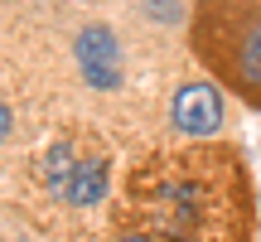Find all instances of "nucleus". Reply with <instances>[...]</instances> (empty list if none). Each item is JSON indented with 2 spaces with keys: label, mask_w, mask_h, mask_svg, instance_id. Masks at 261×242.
Listing matches in <instances>:
<instances>
[{
  "label": "nucleus",
  "mask_w": 261,
  "mask_h": 242,
  "mask_svg": "<svg viewBox=\"0 0 261 242\" xmlns=\"http://www.w3.org/2000/svg\"><path fill=\"white\" fill-rule=\"evenodd\" d=\"M73 58L83 68V78L92 87H102V92H112L121 83V49H116V34L107 25H87L73 39Z\"/></svg>",
  "instance_id": "1"
},
{
  "label": "nucleus",
  "mask_w": 261,
  "mask_h": 242,
  "mask_svg": "<svg viewBox=\"0 0 261 242\" xmlns=\"http://www.w3.org/2000/svg\"><path fill=\"white\" fill-rule=\"evenodd\" d=\"M68 175H73V150H68V146H54V150H48V184L63 194Z\"/></svg>",
  "instance_id": "5"
},
{
  "label": "nucleus",
  "mask_w": 261,
  "mask_h": 242,
  "mask_svg": "<svg viewBox=\"0 0 261 242\" xmlns=\"http://www.w3.org/2000/svg\"><path fill=\"white\" fill-rule=\"evenodd\" d=\"M5 136H10V107L0 102V140H5Z\"/></svg>",
  "instance_id": "6"
},
{
  "label": "nucleus",
  "mask_w": 261,
  "mask_h": 242,
  "mask_svg": "<svg viewBox=\"0 0 261 242\" xmlns=\"http://www.w3.org/2000/svg\"><path fill=\"white\" fill-rule=\"evenodd\" d=\"M121 242H145V237H121Z\"/></svg>",
  "instance_id": "7"
},
{
  "label": "nucleus",
  "mask_w": 261,
  "mask_h": 242,
  "mask_svg": "<svg viewBox=\"0 0 261 242\" xmlns=\"http://www.w3.org/2000/svg\"><path fill=\"white\" fill-rule=\"evenodd\" d=\"M102 194H107V165H102V160H83V165H73V175H68V184H63L68 204L87 208V204H97Z\"/></svg>",
  "instance_id": "3"
},
{
  "label": "nucleus",
  "mask_w": 261,
  "mask_h": 242,
  "mask_svg": "<svg viewBox=\"0 0 261 242\" xmlns=\"http://www.w3.org/2000/svg\"><path fill=\"white\" fill-rule=\"evenodd\" d=\"M242 68H247L252 83H261V19L247 29V39H242Z\"/></svg>",
  "instance_id": "4"
},
{
  "label": "nucleus",
  "mask_w": 261,
  "mask_h": 242,
  "mask_svg": "<svg viewBox=\"0 0 261 242\" xmlns=\"http://www.w3.org/2000/svg\"><path fill=\"white\" fill-rule=\"evenodd\" d=\"M169 116H174V126L189 131V136H213V131L223 126V97H218V87H208V83H184L174 92Z\"/></svg>",
  "instance_id": "2"
}]
</instances>
